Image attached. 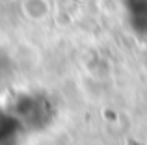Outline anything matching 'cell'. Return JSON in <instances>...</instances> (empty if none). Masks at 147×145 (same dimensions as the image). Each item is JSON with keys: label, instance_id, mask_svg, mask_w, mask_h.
Instances as JSON below:
<instances>
[{"label": "cell", "instance_id": "cell-2", "mask_svg": "<svg viewBox=\"0 0 147 145\" xmlns=\"http://www.w3.org/2000/svg\"><path fill=\"white\" fill-rule=\"evenodd\" d=\"M127 24L136 36L147 37V0H123Z\"/></svg>", "mask_w": 147, "mask_h": 145}, {"label": "cell", "instance_id": "cell-3", "mask_svg": "<svg viewBox=\"0 0 147 145\" xmlns=\"http://www.w3.org/2000/svg\"><path fill=\"white\" fill-rule=\"evenodd\" d=\"M24 132L11 110H0V145H17Z\"/></svg>", "mask_w": 147, "mask_h": 145}, {"label": "cell", "instance_id": "cell-1", "mask_svg": "<svg viewBox=\"0 0 147 145\" xmlns=\"http://www.w3.org/2000/svg\"><path fill=\"white\" fill-rule=\"evenodd\" d=\"M11 112L21 121L26 132H41L52 125L56 117V102L43 91H28L15 99Z\"/></svg>", "mask_w": 147, "mask_h": 145}]
</instances>
